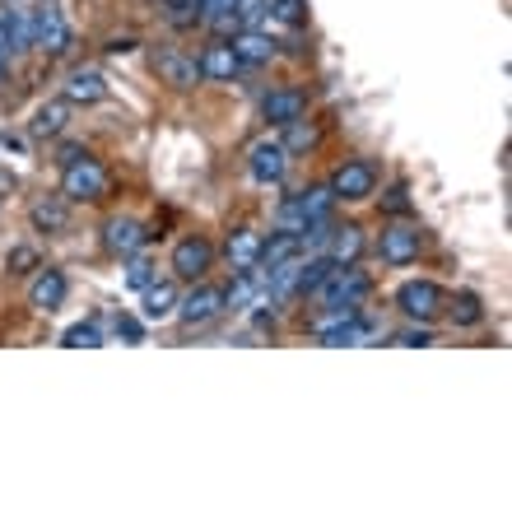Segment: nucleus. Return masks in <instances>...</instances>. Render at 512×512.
<instances>
[{
	"instance_id": "obj_1",
	"label": "nucleus",
	"mask_w": 512,
	"mask_h": 512,
	"mask_svg": "<svg viewBox=\"0 0 512 512\" xmlns=\"http://www.w3.org/2000/svg\"><path fill=\"white\" fill-rule=\"evenodd\" d=\"M368 289H373V280H368L364 270H354V261H350V266L331 270V275L312 289V298L322 303V312H345V308H359L368 298Z\"/></svg>"
},
{
	"instance_id": "obj_2",
	"label": "nucleus",
	"mask_w": 512,
	"mask_h": 512,
	"mask_svg": "<svg viewBox=\"0 0 512 512\" xmlns=\"http://www.w3.org/2000/svg\"><path fill=\"white\" fill-rule=\"evenodd\" d=\"M33 47L47 56H66L75 47V33H70L56 0H38V10H33Z\"/></svg>"
},
{
	"instance_id": "obj_3",
	"label": "nucleus",
	"mask_w": 512,
	"mask_h": 512,
	"mask_svg": "<svg viewBox=\"0 0 512 512\" xmlns=\"http://www.w3.org/2000/svg\"><path fill=\"white\" fill-rule=\"evenodd\" d=\"M103 191H108V173L94 154H80L75 163H66V177H61L66 201H103Z\"/></svg>"
},
{
	"instance_id": "obj_4",
	"label": "nucleus",
	"mask_w": 512,
	"mask_h": 512,
	"mask_svg": "<svg viewBox=\"0 0 512 512\" xmlns=\"http://www.w3.org/2000/svg\"><path fill=\"white\" fill-rule=\"evenodd\" d=\"M247 173L261 187H280L284 173H289V149L275 140V135H261L252 149H247Z\"/></svg>"
},
{
	"instance_id": "obj_5",
	"label": "nucleus",
	"mask_w": 512,
	"mask_h": 512,
	"mask_svg": "<svg viewBox=\"0 0 512 512\" xmlns=\"http://www.w3.org/2000/svg\"><path fill=\"white\" fill-rule=\"evenodd\" d=\"M224 312V289H215V284H196L187 298H177V322L187 326V331H201V326H210Z\"/></svg>"
},
{
	"instance_id": "obj_6",
	"label": "nucleus",
	"mask_w": 512,
	"mask_h": 512,
	"mask_svg": "<svg viewBox=\"0 0 512 512\" xmlns=\"http://www.w3.org/2000/svg\"><path fill=\"white\" fill-rule=\"evenodd\" d=\"M396 308L410 317V322H433L443 312V289L433 280H405L396 289Z\"/></svg>"
},
{
	"instance_id": "obj_7",
	"label": "nucleus",
	"mask_w": 512,
	"mask_h": 512,
	"mask_svg": "<svg viewBox=\"0 0 512 512\" xmlns=\"http://www.w3.org/2000/svg\"><path fill=\"white\" fill-rule=\"evenodd\" d=\"M331 191H336V201H368V196L378 191V168L364 159L345 163V168H336V177H331Z\"/></svg>"
},
{
	"instance_id": "obj_8",
	"label": "nucleus",
	"mask_w": 512,
	"mask_h": 512,
	"mask_svg": "<svg viewBox=\"0 0 512 512\" xmlns=\"http://www.w3.org/2000/svg\"><path fill=\"white\" fill-rule=\"evenodd\" d=\"M154 70H159V80L173 84V89H196V84H201L196 56L177 52V47H159V52H154Z\"/></svg>"
},
{
	"instance_id": "obj_9",
	"label": "nucleus",
	"mask_w": 512,
	"mask_h": 512,
	"mask_svg": "<svg viewBox=\"0 0 512 512\" xmlns=\"http://www.w3.org/2000/svg\"><path fill=\"white\" fill-rule=\"evenodd\" d=\"M312 331H317V340H322V345H354V340L368 336V326H364V317H359V308L326 312V317L312 326Z\"/></svg>"
},
{
	"instance_id": "obj_10",
	"label": "nucleus",
	"mask_w": 512,
	"mask_h": 512,
	"mask_svg": "<svg viewBox=\"0 0 512 512\" xmlns=\"http://www.w3.org/2000/svg\"><path fill=\"white\" fill-rule=\"evenodd\" d=\"M215 261V247L205 243V238H182L173 247V275L177 280H201L205 270Z\"/></svg>"
},
{
	"instance_id": "obj_11",
	"label": "nucleus",
	"mask_w": 512,
	"mask_h": 512,
	"mask_svg": "<svg viewBox=\"0 0 512 512\" xmlns=\"http://www.w3.org/2000/svg\"><path fill=\"white\" fill-rule=\"evenodd\" d=\"M61 98H66L70 108H94L108 98V80H103V70H70V80L61 84Z\"/></svg>"
},
{
	"instance_id": "obj_12",
	"label": "nucleus",
	"mask_w": 512,
	"mask_h": 512,
	"mask_svg": "<svg viewBox=\"0 0 512 512\" xmlns=\"http://www.w3.org/2000/svg\"><path fill=\"white\" fill-rule=\"evenodd\" d=\"M308 112V94L303 89H270L266 98H261V117H266L270 126H289L298 122Z\"/></svg>"
},
{
	"instance_id": "obj_13",
	"label": "nucleus",
	"mask_w": 512,
	"mask_h": 512,
	"mask_svg": "<svg viewBox=\"0 0 512 512\" xmlns=\"http://www.w3.org/2000/svg\"><path fill=\"white\" fill-rule=\"evenodd\" d=\"M61 303H66V275H61L56 266H47V270L38 266V275H33V284H28V308L56 312Z\"/></svg>"
},
{
	"instance_id": "obj_14",
	"label": "nucleus",
	"mask_w": 512,
	"mask_h": 512,
	"mask_svg": "<svg viewBox=\"0 0 512 512\" xmlns=\"http://www.w3.org/2000/svg\"><path fill=\"white\" fill-rule=\"evenodd\" d=\"M382 261H387V266H410V261H419V229H410V224L382 229Z\"/></svg>"
},
{
	"instance_id": "obj_15",
	"label": "nucleus",
	"mask_w": 512,
	"mask_h": 512,
	"mask_svg": "<svg viewBox=\"0 0 512 512\" xmlns=\"http://www.w3.org/2000/svg\"><path fill=\"white\" fill-rule=\"evenodd\" d=\"M201 80H233L238 70H243V61H238V52H233V42L229 38H215L210 47L201 52Z\"/></svg>"
},
{
	"instance_id": "obj_16",
	"label": "nucleus",
	"mask_w": 512,
	"mask_h": 512,
	"mask_svg": "<svg viewBox=\"0 0 512 512\" xmlns=\"http://www.w3.org/2000/svg\"><path fill=\"white\" fill-rule=\"evenodd\" d=\"M177 284L173 280H149L140 289V312H145V322H168L177 312Z\"/></svg>"
},
{
	"instance_id": "obj_17",
	"label": "nucleus",
	"mask_w": 512,
	"mask_h": 512,
	"mask_svg": "<svg viewBox=\"0 0 512 512\" xmlns=\"http://www.w3.org/2000/svg\"><path fill=\"white\" fill-rule=\"evenodd\" d=\"M28 224L38 233H66L70 229V201L66 196H42L28 205Z\"/></svg>"
},
{
	"instance_id": "obj_18",
	"label": "nucleus",
	"mask_w": 512,
	"mask_h": 512,
	"mask_svg": "<svg viewBox=\"0 0 512 512\" xmlns=\"http://www.w3.org/2000/svg\"><path fill=\"white\" fill-rule=\"evenodd\" d=\"M233 52H238L243 66H270L280 47H275V38L261 33V28H243V33H233Z\"/></svg>"
},
{
	"instance_id": "obj_19",
	"label": "nucleus",
	"mask_w": 512,
	"mask_h": 512,
	"mask_svg": "<svg viewBox=\"0 0 512 512\" xmlns=\"http://www.w3.org/2000/svg\"><path fill=\"white\" fill-rule=\"evenodd\" d=\"M145 238H149V233L140 229L135 219H126V215H117V219H108V224H103V247H108V252H117V256L140 252V247H145Z\"/></svg>"
},
{
	"instance_id": "obj_20",
	"label": "nucleus",
	"mask_w": 512,
	"mask_h": 512,
	"mask_svg": "<svg viewBox=\"0 0 512 512\" xmlns=\"http://www.w3.org/2000/svg\"><path fill=\"white\" fill-rule=\"evenodd\" d=\"M66 122H70V103L66 98H52V103H42V108L33 112L28 135H33V140H56V135L66 131Z\"/></svg>"
},
{
	"instance_id": "obj_21",
	"label": "nucleus",
	"mask_w": 512,
	"mask_h": 512,
	"mask_svg": "<svg viewBox=\"0 0 512 512\" xmlns=\"http://www.w3.org/2000/svg\"><path fill=\"white\" fill-rule=\"evenodd\" d=\"M224 256H229L233 270H256V261H261V233L256 229H233Z\"/></svg>"
},
{
	"instance_id": "obj_22",
	"label": "nucleus",
	"mask_w": 512,
	"mask_h": 512,
	"mask_svg": "<svg viewBox=\"0 0 512 512\" xmlns=\"http://www.w3.org/2000/svg\"><path fill=\"white\" fill-rule=\"evenodd\" d=\"M326 247H331V261L336 266H350V261H359V252H364V229H354V224H345V229H331L326 233Z\"/></svg>"
},
{
	"instance_id": "obj_23",
	"label": "nucleus",
	"mask_w": 512,
	"mask_h": 512,
	"mask_svg": "<svg viewBox=\"0 0 512 512\" xmlns=\"http://www.w3.org/2000/svg\"><path fill=\"white\" fill-rule=\"evenodd\" d=\"M303 252V238H298V233H289V229H280L275 233V238H261V261H256V266H284V261H294V256Z\"/></svg>"
},
{
	"instance_id": "obj_24",
	"label": "nucleus",
	"mask_w": 512,
	"mask_h": 512,
	"mask_svg": "<svg viewBox=\"0 0 512 512\" xmlns=\"http://www.w3.org/2000/svg\"><path fill=\"white\" fill-rule=\"evenodd\" d=\"M201 24H210L215 33H238V14H233V0H201Z\"/></svg>"
},
{
	"instance_id": "obj_25",
	"label": "nucleus",
	"mask_w": 512,
	"mask_h": 512,
	"mask_svg": "<svg viewBox=\"0 0 512 512\" xmlns=\"http://www.w3.org/2000/svg\"><path fill=\"white\" fill-rule=\"evenodd\" d=\"M331 270H336V261H331V256H317V261H308V266H298L294 270V294H312V289H317Z\"/></svg>"
},
{
	"instance_id": "obj_26",
	"label": "nucleus",
	"mask_w": 512,
	"mask_h": 512,
	"mask_svg": "<svg viewBox=\"0 0 512 512\" xmlns=\"http://www.w3.org/2000/svg\"><path fill=\"white\" fill-rule=\"evenodd\" d=\"M266 14L275 19V24H308V0H266Z\"/></svg>"
},
{
	"instance_id": "obj_27",
	"label": "nucleus",
	"mask_w": 512,
	"mask_h": 512,
	"mask_svg": "<svg viewBox=\"0 0 512 512\" xmlns=\"http://www.w3.org/2000/svg\"><path fill=\"white\" fill-rule=\"evenodd\" d=\"M452 322H457V326H480V322H485L480 298H475V294H457V298H452Z\"/></svg>"
},
{
	"instance_id": "obj_28",
	"label": "nucleus",
	"mask_w": 512,
	"mask_h": 512,
	"mask_svg": "<svg viewBox=\"0 0 512 512\" xmlns=\"http://www.w3.org/2000/svg\"><path fill=\"white\" fill-rule=\"evenodd\" d=\"M38 266H42V256H38V247H28V243L10 247V256H5V270H10V275H33Z\"/></svg>"
},
{
	"instance_id": "obj_29",
	"label": "nucleus",
	"mask_w": 512,
	"mask_h": 512,
	"mask_svg": "<svg viewBox=\"0 0 512 512\" xmlns=\"http://www.w3.org/2000/svg\"><path fill=\"white\" fill-rule=\"evenodd\" d=\"M61 345H70V350H84V345H89V350H94V345H103V331H98L94 322H75L66 336H61Z\"/></svg>"
},
{
	"instance_id": "obj_30",
	"label": "nucleus",
	"mask_w": 512,
	"mask_h": 512,
	"mask_svg": "<svg viewBox=\"0 0 512 512\" xmlns=\"http://www.w3.org/2000/svg\"><path fill=\"white\" fill-rule=\"evenodd\" d=\"M173 24H201V0H159Z\"/></svg>"
},
{
	"instance_id": "obj_31",
	"label": "nucleus",
	"mask_w": 512,
	"mask_h": 512,
	"mask_svg": "<svg viewBox=\"0 0 512 512\" xmlns=\"http://www.w3.org/2000/svg\"><path fill=\"white\" fill-rule=\"evenodd\" d=\"M233 14H238V24L243 28H256L266 19V0H233Z\"/></svg>"
},
{
	"instance_id": "obj_32",
	"label": "nucleus",
	"mask_w": 512,
	"mask_h": 512,
	"mask_svg": "<svg viewBox=\"0 0 512 512\" xmlns=\"http://www.w3.org/2000/svg\"><path fill=\"white\" fill-rule=\"evenodd\" d=\"M149 280H154V266H149L145 256L131 252V266H126V284H131V289H145Z\"/></svg>"
},
{
	"instance_id": "obj_33",
	"label": "nucleus",
	"mask_w": 512,
	"mask_h": 512,
	"mask_svg": "<svg viewBox=\"0 0 512 512\" xmlns=\"http://www.w3.org/2000/svg\"><path fill=\"white\" fill-rule=\"evenodd\" d=\"M284 131H289V140H280L284 149H308L312 140H317V131H312V126H303V117H298V122H289Z\"/></svg>"
},
{
	"instance_id": "obj_34",
	"label": "nucleus",
	"mask_w": 512,
	"mask_h": 512,
	"mask_svg": "<svg viewBox=\"0 0 512 512\" xmlns=\"http://www.w3.org/2000/svg\"><path fill=\"white\" fill-rule=\"evenodd\" d=\"M112 331H117V340H126V345H140V336H145L135 317H117V322H112Z\"/></svg>"
},
{
	"instance_id": "obj_35",
	"label": "nucleus",
	"mask_w": 512,
	"mask_h": 512,
	"mask_svg": "<svg viewBox=\"0 0 512 512\" xmlns=\"http://www.w3.org/2000/svg\"><path fill=\"white\" fill-rule=\"evenodd\" d=\"M396 345H433V331H424V326H410V331H401V336H396Z\"/></svg>"
},
{
	"instance_id": "obj_36",
	"label": "nucleus",
	"mask_w": 512,
	"mask_h": 512,
	"mask_svg": "<svg viewBox=\"0 0 512 512\" xmlns=\"http://www.w3.org/2000/svg\"><path fill=\"white\" fill-rule=\"evenodd\" d=\"M387 205H391V210H396V215H405V210H410V191H405V187H391Z\"/></svg>"
},
{
	"instance_id": "obj_37",
	"label": "nucleus",
	"mask_w": 512,
	"mask_h": 512,
	"mask_svg": "<svg viewBox=\"0 0 512 512\" xmlns=\"http://www.w3.org/2000/svg\"><path fill=\"white\" fill-rule=\"evenodd\" d=\"M0 56L14 61V42H10V24H5V10H0Z\"/></svg>"
},
{
	"instance_id": "obj_38",
	"label": "nucleus",
	"mask_w": 512,
	"mask_h": 512,
	"mask_svg": "<svg viewBox=\"0 0 512 512\" xmlns=\"http://www.w3.org/2000/svg\"><path fill=\"white\" fill-rule=\"evenodd\" d=\"M80 154H89V149H84V145H66V149H61V168H66V163H75Z\"/></svg>"
},
{
	"instance_id": "obj_39",
	"label": "nucleus",
	"mask_w": 512,
	"mask_h": 512,
	"mask_svg": "<svg viewBox=\"0 0 512 512\" xmlns=\"http://www.w3.org/2000/svg\"><path fill=\"white\" fill-rule=\"evenodd\" d=\"M5 84H10V61L0 56V89H5Z\"/></svg>"
}]
</instances>
